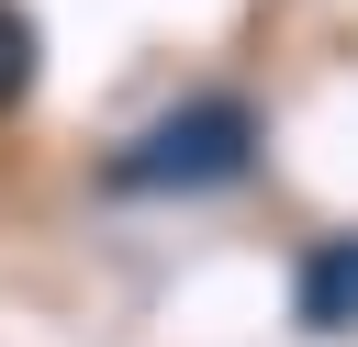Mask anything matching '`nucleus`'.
Here are the masks:
<instances>
[{
    "mask_svg": "<svg viewBox=\"0 0 358 347\" xmlns=\"http://www.w3.org/2000/svg\"><path fill=\"white\" fill-rule=\"evenodd\" d=\"M257 146H268V123L246 90H190L101 157V190L112 201H201V190H235L257 168Z\"/></svg>",
    "mask_w": 358,
    "mask_h": 347,
    "instance_id": "nucleus-1",
    "label": "nucleus"
},
{
    "mask_svg": "<svg viewBox=\"0 0 358 347\" xmlns=\"http://www.w3.org/2000/svg\"><path fill=\"white\" fill-rule=\"evenodd\" d=\"M291 313H302V336H347V325H358V235H313V246H302Z\"/></svg>",
    "mask_w": 358,
    "mask_h": 347,
    "instance_id": "nucleus-2",
    "label": "nucleus"
},
{
    "mask_svg": "<svg viewBox=\"0 0 358 347\" xmlns=\"http://www.w3.org/2000/svg\"><path fill=\"white\" fill-rule=\"evenodd\" d=\"M34 78H45V34H34L22 0H0V123L34 101Z\"/></svg>",
    "mask_w": 358,
    "mask_h": 347,
    "instance_id": "nucleus-3",
    "label": "nucleus"
}]
</instances>
